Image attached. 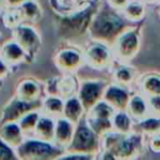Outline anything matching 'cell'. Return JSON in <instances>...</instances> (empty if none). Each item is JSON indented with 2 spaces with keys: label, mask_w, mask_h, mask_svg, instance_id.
Listing matches in <instances>:
<instances>
[{
  "label": "cell",
  "mask_w": 160,
  "mask_h": 160,
  "mask_svg": "<svg viewBox=\"0 0 160 160\" xmlns=\"http://www.w3.org/2000/svg\"><path fill=\"white\" fill-rule=\"evenodd\" d=\"M130 26L121 11L110 8L105 1L100 5L89 28L90 40L112 45L118 36Z\"/></svg>",
  "instance_id": "obj_1"
},
{
  "label": "cell",
  "mask_w": 160,
  "mask_h": 160,
  "mask_svg": "<svg viewBox=\"0 0 160 160\" xmlns=\"http://www.w3.org/2000/svg\"><path fill=\"white\" fill-rule=\"evenodd\" d=\"M104 0H94L88 8L71 15L60 16L59 36L65 40H74L82 35H89V28L94 15Z\"/></svg>",
  "instance_id": "obj_2"
},
{
  "label": "cell",
  "mask_w": 160,
  "mask_h": 160,
  "mask_svg": "<svg viewBox=\"0 0 160 160\" xmlns=\"http://www.w3.org/2000/svg\"><path fill=\"white\" fill-rule=\"evenodd\" d=\"M20 160H56L65 154L61 146H54L49 141L30 139L22 141L16 149Z\"/></svg>",
  "instance_id": "obj_3"
},
{
  "label": "cell",
  "mask_w": 160,
  "mask_h": 160,
  "mask_svg": "<svg viewBox=\"0 0 160 160\" xmlns=\"http://www.w3.org/2000/svg\"><path fill=\"white\" fill-rule=\"evenodd\" d=\"M141 22L130 25L125 29L111 45L114 56L121 61H129L138 54L141 44Z\"/></svg>",
  "instance_id": "obj_4"
},
{
  "label": "cell",
  "mask_w": 160,
  "mask_h": 160,
  "mask_svg": "<svg viewBox=\"0 0 160 160\" xmlns=\"http://www.w3.org/2000/svg\"><path fill=\"white\" fill-rule=\"evenodd\" d=\"M99 141H98V134L89 126L86 122H80L76 126V130L74 131L72 140L70 145L66 148L68 152H75V154H94L98 150Z\"/></svg>",
  "instance_id": "obj_5"
},
{
  "label": "cell",
  "mask_w": 160,
  "mask_h": 160,
  "mask_svg": "<svg viewBox=\"0 0 160 160\" xmlns=\"http://www.w3.org/2000/svg\"><path fill=\"white\" fill-rule=\"evenodd\" d=\"M114 51L112 48L105 42L91 40V42L86 46L84 51V60L85 62L91 66L92 69H105L112 61Z\"/></svg>",
  "instance_id": "obj_6"
},
{
  "label": "cell",
  "mask_w": 160,
  "mask_h": 160,
  "mask_svg": "<svg viewBox=\"0 0 160 160\" xmlns=\"http://www.w3.org/2000/svg\"><path fill=\"white\" fill-rule=\"evenodd\" d=\"M14 40L25 50L26 55H34L38 52L41 40L38 31L30 24H20L18 28L12 30Z\"/></svg>",
  "instance_id": "obj_7"
},
{
  "label": "cell",
  "mask_w": 160,
  "mask_h": 160,
  "mask_svg": "<svg viewBox=\"0 0 160 160\" xmlns=\"http://www.w3.org/2000/svg\"><path fill=\"white\" fill-rule=\"evenodd\" d=\"M40 100L38 101H24L20 99H15L14 101H11L2 115V120L1 124H6V122H15L19 121L24 115H26L28 112L40 108Z\"/></svg>",
  "instance_id": "obj_8"
},
{
  "label": "cell",
  "mask_w": 160,
  "mask_h": 160,
  "mask_svg": "<svg viewBox=\"0 0 160 160\" xmlns=\"http://www.w3.org/2000/svg\"><path fill=\"white\" fill-rule=\"evenodd\" d=\"M104 82L101 81H85L79 90V99L86 111L96 105L101 96H104Z\"/></svg>",
  "instance_id": "obj_9"
},
{
  "label": "cell",
  "mask_w": 160,
  "mask_h": 160,
  "mask_svg": "<svg viewBox=\"0 0 160 160\" xmlns=\"http://www.w3.org/2000/svg\"><path fill=\"white\" fill-rule=\"evenodd\" d=\"M84 60V54L72 48H65L56 52L55 64L62 71H74L78 70Z\"/></svg>",
  "instance_id": "obj_10"
},
{
  "label": "cell",
  "mask_w": 160,
  "mask_h": 160,
  "mask_svg": "<svg viewBox=\"0 0 160 160\" xmlns=\"http://www.w3.org/2000/svg\"><path fill=\"white\" fill-rule=\"evenodd\" d=\"M94 0H49V5L59 16L71 15L88 8Z\"/></svg>",
  "instance_id": "obj_11"
},
{
  "label": "cell",
  "mask_w": 160,
  "mask_h": 160,
  "mask_svg": "<svg viewBox=\"0 0 160 160\" xmlns=\"http://www.w3.org/2000/svg\"><path fill=\"white\" fill-rule=\"evenodd\" d=\"M104 100L109 102L114 109L125 110L129 105V94L119 86H109L104 92Z\"/></svg>",
  "instance_id": "obj_12"
},
{
  "label": "cell",
  "mask_w": 160,
  "mask_h": 160,
  "mask_svg": "<svg viewBox=\"0 0 160 160\" xmlns=\"http://www.w3.org/2000/svg\"><path fill=\"white\" fill-rule=\"evenodd\" d=\"M74 124L65 118L58 119L55 124V141L61 148H68L74 136Z\"/></svg>",
  "instance_id": "obj_13"
},
{
  "label": "cell",
  "mask_w": 160,
  "mask_h": 160,
  "mask_svg": "<svg viewBox=\"0 0 160 160\" xmlns=\"http://www.w3.org/2000/svg\"><path fill=\"white\" fill-rule=\"evenodd\" d=\"M146 6L142 0H130L121 10V14L130 24L142 22L146 15Z\"/></svg>",
  "instance_id": "obj_14"
},
{
  "label": "cell",
  "mask_w": 160,
  "mask_h": 160,
  "mask_svg": "<svg viewBox=\"0 0 160 160\" xmlns=\"http://www.w3.org/2000/svg\"><path fill=\"white\" fill-rule=\"evenodd\" d=\"M9 65H15L21 62L28 55L25 50L15 41V40H9L1 46V55H0Z\"/></svg>",
  "instance_id": "obj_15"
},
{
  "label": "cell",
  "mask_w": 160,
  "mask_h": 160,
  "mask_svg": "<svg viewBox=\"0 0 160 160\" xmlns=\"http://www.w3.org/2000/svg\"><path fill=\"white\" fill-rule=\"evenodd\" d=\"M22 134L20 125L16 122L2 124V128L0 129V138L14 149H18L22 144Z\"/></svg>",
  "instance_id": "obj_16"
},
{
  "label": "cell",
  "mask_w": 160,
  "mask_h": 160,
  "mask_svg": "<svg viewBox=\"0 0 160 160\" xmlns=\"http://www.w3.org/2000/svg\"><path fill=\"white\" fill-rule=\"evenodd\" d=\"M18 8L20 10L22 24L34 25L41 19L42 10H41L40 5H39V2L35 1V0H26L21 5H19Z\"/></svg>",
  "instance_id": "obj_17"
},
{
  "label": "cell",
  "mask_w": 160,
  "mask_h": 160,
  "mask_svg": "<svg viewBox=\"0 0 160 160\" xmlns=\"http://www.w3.org/2000/svg\"><path fill=\"white\" fill-rule=\"evenodd\" d=\"M40 98V86L34 80H24L18 86V99L24 101H38Z\"/></svg>",
  "instance_id": "obj_18"
},
{
  "label": "cell",
  "mask_w": 160,
  "mask_h": 160,
  "mask_svg": "<svg viewBox=\"0 0 160 160\" xmlns=\"http://www.w3.org/2000/svg\"><path fill=\"white\" fill-rule=\"evenodd\" d=\"M84 106L80 101L79 98H69L66 100V102L64 104V116L65 119H68L69 121H71L72 124H76L79 122V120L81 119L82 116V112H84Z\"/></svg>",
  "instance_id": "obj_19"
},
{
  "label": "cell",
  "mask_w": 160,
  "mask_h": 160,
  "mask_svg": "<svg viewBox=\"0 0 160 160\" xmlns=\"http://www.w3.org/2000/svg\"><path fill=\"white\" fill-rule=\"evenodd\" d=\"M35 135L39 140L52 141L55 140V124L51 118H40L35 128Z\"/></svg>",
  "instance_id": "obj_20"
},
{
  "label": "cell",
  "mask_w": 160,
  "mask_h": 160,
  "mask_svg": "<svg viewBox=\"0 0 160 160\" xmlns=\"http://www.w3.org/2000/svg\"><path fill=\"white\" fill-rule=\"evenodd\" d=\"M1 22L8 29H11V30H14L20 24H22L19 8L18 6H8V8H5L2 10V14H1Z\"/></svg>",
  "instance_id": "obj_21"
},
{
  "label": "cell",
  "mask_w": 160,
  "mask_h": 160,
  "mask_svg": "<svg viewBox=\"0 0 160 160\" xmlns=\"http://www.w3.org/2000/svg\"><path fill=\"white\" fill-rule=\"evenodd\" d=\"M128 109H129V114L134 119L141 120V119L145 118V115L148 112V104L144 100V98L136 95V96H134V98L130 99L129 105H128Z\"/></svg>",
  "instance_id": "obj_22"
},
{
  "label": "cell",
  "mask_w": 160,
  "mask_h": 160,
  "mask_svg": "<svg viewBox=\"0 0 160 160\" xmlns=\"http://www.w3.org/2000/svg\"><path fill=\"white\" fill-rule=\"evenodd\" d=\"M131 119L125 110H119L112 116V128L121 134H126L131 129Z\"/></svg>",
  "instance_id": "obj_23"
},
{
  "label": "cell",
  "mask_w": 160,
  "mask_h": 160,
  "mask_svg": "<svg viewBox=\"0 0 160 160\" xmlns=\"http://www.w3.org/2000/svg\"><path fill=\"white\" fill-rule=\"evenodd\" d=\"M88 124L98 135L109 134L111 131V129H114L112 119H99V118H89L88 116Z\"/></svg>",
  "instance_id": "obj_24"
},
{
  "label": "cell",
  "mask_w": 160,
  "mask_h": 160,
  "mask_svg": "<svg viewBox=\"0 0 160 160\" xmlns=\"http://www.w3.org/2000/svg\"><path fill=\"white\" fill-rule=\"evenodd\" d=\"M141 85H142L144 92H146L149 96L160 95V75H156V74L148 75L141 81Z\"/></svg>",
  "instance_id": "obj_25"
},
{
  "label": "cell",
  "mask_w": 160,
  "mask_h": 160,
  "mask_svg": "<svg viewBox=\"0 0 160 160\" xmlns=\"http://www.w3.org/2000/svg\"><path fill=\"white\" fill-rule=\"evenodd\" d=\"M39 114L36 111H30L28 112L26 115H24L20 120H19V125L22 130L24 134H28V132H31V131H35V128L38 125V121H39Z\"/></svg>",
  "instance_id": "obj_26"
},
{
  "label": "cell",
  "mask_w": 160,
  "mask_h": 160,
  "mask_svg": "<svg viewBox=\"0 0 160 160\" xmlns=\"http://www.w3.org/2000/svg\"><path fill=\"white\" fill-rule=\"evenodd\" d=\"M58 88H59V94L62 98H68L69 99L76 91V81H75L74 78L68 76V78H64L62 80H60Z\"/></svg>",
  "instance_id": "obj_27"
},
{
  "label": "cell",
  "mask_w": 160,
  "mask_h": 160,
  "mask_svg": "<svg viewBox=\"0 0 160 160\" xmlns=\"http://www.w3.org/2000/svg\"><path fill=\"white\" fill-rule=\"evenodd\" d=\"M44 109L48 114L52 116H58L64 112V102L60 98H49L44 102Z\"/></svg>",
  "instance_id": "obj_28"
},
{
  "label": "cell",
  "mask_w": 160,
  "mask_h": 160,
  "mask_svg": "<svg viewBox=\"0 0 160 160\" xmlns=\"http://www.w3.org/2000/svg\"><path fill=\"white\" fill-rule=\"evenodd\" d=\"M114 78L120 84H129L134 79V71H132V69H130V68L124 65V66H120V68H118L115 70Z\"/></svg>",
  "instance_id": "obj_29"
},
{
  "label": "cell",
  "mask_w": 160,
  "mask_h": 160,
  "mask_svg": "<svg viewBox=\"0 0 160 160\" xmlns=\"http://www.w3.org/2000/svg\"><path fill=\"white\" fill-rule=\"evenodd\" d=\"M0 160H20L16 151H14V148L6 144L0 138Z\"/></svg>",
  "instance_id": "obj_30"
},
{
  "label": "cell",
  "mask_w": 160,
  "mask_h": 160,
  "mask_svg": "<svg viewBox=\"0 0 160 160\" xmlns=\"http://www.w3.org/2000/svg\"><path fill=\"white\" fill-rule=\"evenodd\" d=\"M138 126L144 131H155L160 129V118H148L139 120Z\"/></svg>",
  "instance_id": "obj_31"
},
{
  "label": "cell",
  "mask_w": 160,
  "mask_h": 160,
  "mask_svg": "<svg viewBox=\"0 0 160 160\" xmlns=\"http://www.w3.org/2000/svg\"><path fill=\"white\" fill-rule=\"evenodd\" d=\"M56 160H92L91 154H75V152H69L68 155L64 154Z\"/></svg>",
  "instance_id": "obj_32"
},
{
  "label": "cell",
  "mask_w": 160,
  "mask_h": 160,
  "mask_svg": "<svg viewBox=\"0 0 160 160\" xmlns=\"http://www.w3.org/2000/svg\"><path fill=\"white\" fill-rule=\"evenodd\" d=\"M149 105H150V109L154 111V114L158 115V116H160V95L150 96Z\"/></svg>",
  "instance_id": "obj_33"
},
{
  "label": "cell",
  "mask_w": 160,
  "mask_h": 160,
  "mask_svg": "<svg viewBox=\"0 0 160 160\" xmlns=\"http://www.w3.org/2000/svg\"><path fill=\"white\" fill-rule=\"evenodd\" d=\"M104 1H105L110 8L121 11V10L126 6V4H128L130 0H104Z\"/></svg>",
  "instance_id": "obj_34"
},
{
  "label": "cell",
  "mask_w": 160,
  "mask_h": 160,
  "mask_svg": "<svg viewBox=\"0 0 160 160\" xmlns=\"http://www.w3.org/2000/svg\"><path fill=\"white\" fill-rule=\"evenodd\" d=\"M9 72V64L0 56V79H4Z\"/></svg>",
  "instance_id": "obj_35"
},
{
  "label": "cell",
  "mask_w": 160,
  "mask_h": 160,
  "mask_svg": "<svg viewBox=\"0 0 160 160\" xmlns=\"http://www.w3.org/2000/svg\"><path fill=\"white\" fill-rule=\"evenodd\" d=\"M99 160H116V155H115L114 152H111L110 150H108V151H105V152L100 156Z\"/></svg>",
  "instance_id": "obj_36"
},
{
  "label": "cell",
  "mask_w": 160,
  "mask_h": 160,
  "mask_svg": "<svg viewBox=\"0 0 160 160\" xmlns=\"http://www.w3.org/2000/svg\"><path fill=\"white\" fill-rule=\"evenodd\" d=\"M151 146L154 150L160 151V136H154L152 141H151Z\"/></svg>",
  "instance_id": "obj_37"
},
{
  "label": "cell",
  "mask_w": 160,
  "mask_h": 160,
  "mask_svg": "<svg viewBox=\"0 0 160 160\" xmlns=\"http://www.w3.org/2000/svg\"><path fill=\"white\" fill-rule=\"evenodd\" d=\"M24 1H26V0H6L8 6H19V5H21Z\"/></svg>",
  "instance_id": "obj_38"
},
{
  "label": "cell",
  "mask_w": 160,
  "mask_h": 160,
  "mask_svg": "<svg viewBox=\"0 0 160 160\" xmlns=\"http://www.w3.org/2000/svg\"><path fill=\"white\" fill-rule=\"evenodd\" d=\"M146 5H154V6H156L159 2H160V0H142Z\"/></svg>",
  "instance_id": "obj_39"
},
{
  "label": "cell",
  "mask_w": 160,
  "mask_h": 160,
  "mask_svg": "<svg viewBox=\"0 0 160 160\" xmlns=\"http://www.w3.org/2000/svg\"><path fill=\"white\" fill-rule=\"evenodd\" d=\"M156 8H158V11H159V14H160V2L156 5Z\"/></svg>",
  "instance_id": "obj_40"
},
{
  "label": "cell",
  "mask_w": 160,
  "mask_h": 160,
  "mask_svg": "<svg viewBox=\"0 0 160 160\" xmlns=\"http://www.w3.org/2000/svg\"><path fill=\"white\" fill-rule=\"evenodd\" d=\"M0 55H1V46H0Z\"/></svg>",
  "instance_id": "obj_41"
}]
</instances>
